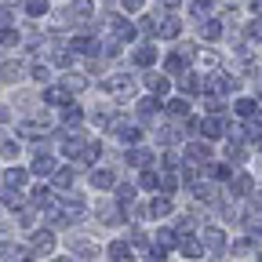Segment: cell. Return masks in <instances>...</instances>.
I'll use <instances>...</instances> for the list:
<instances>
[{"mask_svg": "<svg viewBox=\"0 0 262 262\" xmlns=\"http://www.w3.org/2000/svg\"><path fill=\"white\" fill-rule=\"evenodd\" d=\"M55 248V233L51 229H37V233H33V255H48Z\"/></svg>", "mask_w": 262, "mask_h": 262, "instance_id": "6da1fadb", "label": "cell"}, {"mask_svg": "<svg viewBox=\"0 0 262 262\" xmlns=\"http://www.w3.org/2000/svg\"><path fill=\"white\" fill-rule=\"evenodd\" d=\"M113 33H117V40H135V26L124 18H113Z\"/></svg>", "mask_w": 262, "mask_h": 262, "instance_id": "7a4b0ae2", "label": "cell"}, {"mask_svg": "<svg viewBox=\"0 0 262 262\" xmlns=\"http://www.w3.org/2000/svg\"><path fill=\"white\" fill-rule=\"evenodd\" d=\"M33 175H55V160L40 153L37 160H33Z\"/></svg>", "mask_w": 262, "mask_h": 262, "instance_id": "3957f363", "label": "cell"}, {"mask_svg": "<svg viewBox=\"0 0 262 262\" xmlns=\"http://www.w3.org/2000/svg\"><path fill=\"white\" fill-rule=\"evenodd\" d=\"M131 58H135V66H149V62L157 58V51H153L149 44H142V48H135V51H131Z\"/></svg>", "mask_w": 262, "mask_h": 262, "instance_id": "277c9868", "label": "cell"}, {"mask_svg": "<svg viewBox=\"0 0 262 262\" xmlns=\"http://www.w3.org/2000/svg\"><path fill=\"white\" fill-rule=\"evenodd\" d=\"M102 88H106L110 95H120V91H127V88H131V77H110Z\"/></svg>", "mask_w": 262, "mask_h": 262, "instance_id": "5b68a950", "label": "cell"}, {"mask_svg": "<svg viewBox=\"0 0 262 262\" xmlns=\"http://www.w3.org/2000/svg\"><path fill=\"white\" fill-rule=\"evenodd\" d=\"M201 131H204V135H208V139H215V135H222V131H226V124H222L219 117H208V120L201 124Z\"/></svg>", "mask_w": 262, "mask_h": 262, "instance_id": "8992f818", "label": "cell"}, {"mask_svg": "<svg viewBox=\"0 0 262 262\" xmlns=\"http://www.w3.org/2000/svg\"><path fill=\"white\" fill-rule=\"evenodd\" d=\"M179 248H182V255H186V258H201V255H204V248L196 244L193 237H182V244H179Z\"/></svg>", "mask_w": 262, "mask_h": 262, "instance_id": "52a82bcc", "label": "cell"}, {"mask_svg": "<svg viewBox=\"0 0 262 262\" xmlns=\"http://www.w3.org/2000/svg\"><path fill=\"white\" fill-rule=\"evenodd\" d=\"M149 157H153L149 149H131L127 153V164H135V168H149Z\"/></svg>", "mask_w": 262, "mask_h": 262, "instance_id": "ba28073f", "label": "cell"}, {"mask_svg": "<svg viewBox=\"0 0 262 262\" xmlns=\"http://www.w3.org/2000/svg\"><path fill=\"white\" fill-rule=\"evenodd\" d=\"M44 98H48L51 106H66V98H70V91H66V88H48V91H44Z\"/></svg>", "mask_w": 262, "mask_h": 262, "instance_id": "9c48e42d", "label": "cell"}, {"mask_svg": "<svg viewBox=\"0 0 262 262\" xmlns=\"http://www.w3.org/2000/svg\"><path fill=\"white\" fill-rule=\"evenodd\" d=\"M4 182H8V189H15V193H18V189H22V182H26V171H22V168H11V171L4 175Z\"/></svg>", "mask_w": 262, "mask_h": 262, "instance_id": "30bf717a", "label": "cell"}, {"mask_svg": "<svg viewBox=\"0 0 262 262\" xmlns=\"http://www.w3.org/2000/svg\"><path fill=\"white\" fill-rule=\"evenodd\" d=\"M117 135H120L124 142H139V127H131V124H124V120H117Z\"/></svg>", "mask_w": 262, "mask_h": 262, "instance_id": "8fae6325", "label": "cell"}, {"mask_svg": "<svg viewBox=\"0 0 262 262\" xmlns=\"http://www.w3.org/2000/svg\"><path fill=\"white\" fill-rule=\"evenodd\" d=\"M110 255H113L117 262H124V258H131V248H127V241H113V244H110Z\"/></svg>", "mask_w": 262, "mask_h": 262, "instance_id": "7c38bea8", "label": "cell"}, {"mask_svg": "<svg viewBox=\"0 0 262 262\" xmlns=\"http://www.w3.org/2000/svg\"><path fill=\"white\" fill-rule=\"evenodd\" d=\"M91 182H95L98 189H110V186H113V171H110V168H102V171H95V175H91Z\"/></svg>", "mask_w": 262, "mask_h": 262, "instance_id": "4fadbf2b", "label": "cell"}, {"mask_svg": "<svg viewBox=\"0 0 262 262\" xmlns=\"http://www.w3.org/2000/svg\"><path fill=\"white\" fill-rule=\"evenodd\" d=\"M204 237H208V244H211L215 251H222V248H226V233H222V229H215V226H211Z\"/></svg>", "mask_w": 262, "mask_h": 262, "instance_id": "5bb4252c", "label": "cell"}, {"mask_svg": "<svg viewBox=\"0 0 262 262\" xmlns=\"http://www.w3.org/2000/svg\"><path fill=\"white\" fill-rule=\"evenodd\" d=\"M186 153H189V160H196V164H204V160H208V146H204V142H193Z\"/></svg>", "mask_w": 262, "mask_h": 262, "instance_id": "9a60e30c", "label": "cell"}, {"mask_svg": "<svg viewBox=\"0 0 262 262\" xmlns=\"http://www.w3.org/2000/svg\"><path fill=\"white\" fill-rule=\"evenodd\" d=\"M18 131H22V135H26V139H37V135H44V131H48V127H44V124H33V120H26V124H22Z\"/></svg>", "mask_w": 262, "mask_h": 262, "instance_id": "2e32d148", "label": "cell"}, {"mask_svg": "<svg viewBox=\"0 0 262 262\" xmlns=\"http://www.w3.org/2000/svg\"><path fill=\"white\" fill-rule=\"evenodd\" d=\"M26 15H33V18L48 15V0H29V4H26Z\"/></svg>", "mask_w": 262, "mask_h": 262, "instance_id": "e0dca14e", "label": "cell"}, {"mask_svg": "<svg viewBox=\"0 0 262 262\" xmlns=\"http://www.w3.org/2000/svg\"><path fill=\"white\" fill-rule=\"evenodd\" d=\"M168 113L186 117V113H189V102H186V98H171V102H168Z\"/></svg>", "mask_w": 262, "mask_h": 262, "instance_id": "ac0fdd59", "label": "cell"}, {"mask_svg": "<svg viewBox=\"0 0 262 262\" xmlns=\"http://www.w3.org/2000/svg\"><path fill=\"white\" fill-rule=\"evenodd\" d=\"M84 88H88V80H84L80 73H77V77H73V73L66 77V91H84Z\"/></svg>", "mask_w": 262, "mask_h": 262, "instance_id": "d6986e66", "label": "cell"}, {"mask_svg": "<svg viewBox=\"0 0 262 262\" xmlns=\"http://www.w3.org/2000/svg\"><path fill=\"white\" fill-rule=\"evenodd\" d=\"M146 84H149L157 95H164V91H168V80H164V77H157V73H149V77H146Z\"/></svg>", "mask_w": 262, "mask_h": 262, "instance_id": "ffe728a7", "label": "cell"}, {"mask_svg": "<svg viewBox=\"0 0 262 262\" xmlns=\"http://www.w3.org/2000/svg\"><path fill=\"white\" fill-rule=\"evenodd\" d=\"M70 182H73V168H62V171H55V186H62V189H66Z\"/></svg>", "mask_w": 262, "mask_h": 262, "instance_id": "44dd1931", "label": "cell"}, {"mask_svg": "<svg viewBox=\"0 0 262 262\" xmlns=\"http://www.w3.org/2000/svg\"><path fill=\"white\" fill-rule=\"evenodd\" d=\"M160 33H164V37H179V18H164Z\"/></svg>", "mask_w": 262, "mask_h": 262, "instance_id": "7402d4cb", "label": "cell"}, {"mask_svg": "<svg viewBox=\"0 0 262 262\" xmlns=\"http://www.w3.org/2000/svg\"><path fill=\"white\" fill-rule=\"evenodd\" d=\"M0 44H4V48H15V44H18V33H15V29H0Z\"/></svg>", "mask_w": 262, "mask_h": 262, "instance_id": "603a6c76", "label": "cell"}, {"mask_svg": "<svg viewBox=\"0 0 262 262\" xmlns=\"http://www.w3.org/2000/svg\"><path fill=\"white\" fill-rule=\"evenodd\" d=\"M142 186H146V189H160V179H157V171H149V168H146V171H142Z\"/></svg>", "mask_w": 262, "mask_h": 262, "instance_id": "cb8c5ba5", "label": "cell"}, {"mask_svg": "<svg viewBox=\"0 0 262 262\" xmlns=\"http://www.w3.org/2000/svg\"><path fill=\"white\" fill-rule=\"evenodd\" d=\"M73 251H77L80 258H91V255H95V244H91V241H77V248H73Z\"/></svg>", "mask_w": 262, "mask_h": 262, "instance_id": "d4e9b609", "label": "cell"}, {"mask_svg": "<svg viewBox=\"0 0 262 262\" xmlns=\"http://www.w3.org/2000/svg\"><path fill=\"white\" fill-rule=\"evenodd\" d=\"M171 241H175V233H171V229H160V233H157V244H160L164 251L171 248Z\"/></svg>", "mask_w": 262, "mask_h": 262, "instance_id": "484cf974", "label": "cell"}, {"mask_svg": "<svg viewBox=\"0 0 262 262\" xmlns=\"http://www.w3.org/2000/svg\"><path fill=\"white\" fill-rule=\"evenodd\" d=\"M168 211H171V201H168V196H160V201L153 204V215L160 219V215H168Z\"/></svg>", "mask_w": 262, "mask_h": 262, "instance_id": "4316f807", "label": "cell"}, {"mask_svg": "<svg viewBox=\"0 0 262 262\" xmlns=\"http://www.w3.org/2000/svg\"><path fill=\"white\" fill-rule=\"evenodd\" d=\"M18 73H22L18 62H8V66H4V80H18Z\"/></svg>", "mask_w": 262, "mask_h": 262, "instance_id": "83f0119b", "label": "cell"}, {"mask_svg": "<svg viewBox=\"0 0 262 262\" xmlns=\"http://www.w3.org/2000/svg\"><path fill=\"white\" fill-rule=\"evenodd\" d=\"M73 8H77V11H73L77 18H88V15H91V4H88V0H73Z\"/></svg>", "mask_w": 262, "mask_h": 262, "instance_id": "f1b7e54d", "label": "cell"}, {"mask_svg": "<svg viewBox=\"0 0 262 262\" xmlns=\"http://www.w3.org/2000/svg\"><path fill=\"white\" fill-rule=\"evenodd\" d=\"M33 201H37V204H48V201H51V189H48V186H37V193H33Z\"/></svg>", "mask_w": 262, "mask_h": 262, "instance_id": "f546056e", "label": "cell"}, {"mask_svg": "<svg viewBox=\"0 0 262 262\" xmlns=\"http://www.w3.org/2000/svg\"><path fill=\"white\" fill-rule=\"evenodd\" d=\"M219 33H222V26H219V22H208V26H204V37H208V40H211V37H219Z\"/></svg>", "mask_w": 262, "mask_h": 262, "instance_id": "4dcf8cb0", "label": "cell"}, {"mask_svg": "<svg viewBox=\"0 0 262 262\" xmlns=\"http://www.w3.org/2000/svg\"><path fill=\"white\" fill-rule=\"evenodd\" d=\"M251 110H255V102H251V98H244V102H237V113H241V117H248Z\"/></svg>", "mask_w": 262, "mask_h": 262, "instance_id": "1f68e13d", "label": "cell"}, {"mask_svg": "<svg viewBox=\"0 0 262 262\" xmlns=\"http://www.w3.org/2000/svg\"><path fill=\"white\" fill-rule=\"evenodd\" d=\"M193 11H196V15H208V11H211V0H196Z\"/></svg>", "mask_w": 262, "mask_h": 262, "instance_id": "d6a6232c", "label": "cell"}, {"mask_svg": "<svg viewBox=\"0 0 262 262\" xmlns=\"http://www.w3.org/2000/svg\"><path fill=\"white\" fill-rule=\"evenodd\" d=\"M168 70H171V73L182 70V55H171V58H168Z\"/></svg>", "mask_w": 262, "mask_h": 262, "instance_id": "836d02e7", "label": "cell"}, {"mask_svg": "<svg viewBox=\"0 0 262 262\" xmlns=\"http://www.w3.org/2000/svg\"><path fill=\"white\" fill-rule=\"evenodd\" d=\"M77 120H80V110H77V106L66 110V124H77Z\"/></svg>", "mask_w": 262, "mask_h": 262, "instance_id": "e575fe53", "label": "cell"}, {"mask_svg": "<svg viewBox=\"0 0 262 262\" xmlns=\"http://www.w3.org/2000/svg\"><path fill=\"white\" fill-rule=\"evenodd\" d=\"M0 153H8V157L18 153V142H0Z\"/></svg>", "mask_w": 262, "mask_h": 262, "instance_id": "d590c367", "label": "cell"}, {"mask_svg": "<svg viewBox=\"0 0 262 262\" xmlns=\"http://www.w3.org/2000/svg\"><path fill=\"white\" fill-rule=\"evenodd\" d=\"M182 88H186V91H196L201 84H196V77H182Z\"/></svg>", "mask_w": 262, "mask_h": 262, "instance_id": "8d00e7d4", "label": "cell"}, {"mask_svg": "<svg viewBox=\"0 0 262 262\" xmlns=\"http://www.w3.org/2000/svg\"><path fill=\"white\" fill-rule=\"evenodd\" d=\"M157 102H160V98H157ZM157 102H142V106H139V113H142V117H149V113L157 110Z\"/></svg>", "mask_w": 262, "mask_h": 262, "instance_id": "74e56055", "label": "cell"}, {"mask_svg": "<svg viewBox=\"0 0 262 262\" xmlns=\"http://www.w3.org/2000/svg\"><path fill=\"white\" fill-rule=\"evenodd\" d=\"M135 196V186H120V201H131Z\"/></svg>", "mask_w": 262, "mask_h": 262, "instance_id": "f35d334b", "label": "cell"}, {"mask_svg": "<svg viewBox=\"0 0 262 262\" xmlns=\"http://www.w3.org/2000/svg\"><path fill=\"white\" fill-rule=\"evenodd\" d=\"M8 22H11V8L0 4V26H8Z\"/></svg>", "mask_w": 262, "mask_h": 262, "instance_id": "ab89813d", "label": "cell"}, {"mask_svg": "<svg viewBox=\"0 0 262 262\" xmlns=\"http://www.w3.org/2000/svg\"><path fill=\"white\" fill-rule=\"evenodd\" d=\"M124 8H127V11H139V8H142V0H124Z\"/></svg>", "mask_w": 262, "mask_h": 262, "instance_id": "60d3db41", "label": "cell"}, {"mask_svg": "<svg viewBox=\"0 0 262 262\" xmlns=\"http://www.w3.org/2000/svg\"><path fill=\"white\" fill-rule=\"evenodd\" d=\"M160 4H168V8H175V4H179V0H160Z\"/></svg>", "mask_w": 262, "mask_h": 262, "instance_id": "b9f144b4", "label": "cell"}, {"mask_svg": "<svg viewBox=\"0 0 262 262\" xmlns=\"http://www.w3.org/2000/svg\"><path fill=\"white\" fill-rule=\"evenodd\" d=\"M58 262H77V258H58Z\"/></svg>", "mask_w": 262, "mask_h": 262, "instance_id": "7bdbcfd3", "label": "cell"}, {"mask_svg": "<svg viewBox=\"0 0 262 262\" xmlns=\"http://www.w3.org/2000/svg\"><path fill=\"white\" fill-rule=\"evenodd\" d=\"M258 262H262V258H258Z\"/></svg>", "mask_w": 262, "mask_h": 262, "instance_id": "ee69618b", "label": "cell"}]
</instances>
